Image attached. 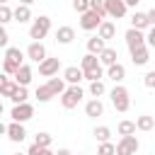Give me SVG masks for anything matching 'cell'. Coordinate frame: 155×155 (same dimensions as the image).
Segmentation results:
<instances>
[{"instance_id": "1", "label": "cell", "mask_w": 155, "mask_h": 155, "mask_svg": "<svg viewBox=\"0 0 155 155\" xmlns=\"http://www.w3.org/2000/svg\"><path fill=\"white\" fill-rule=\"evenodd\" d=\"M109 97H111V104H114V109L116 111H128V107H131V94H128V90L121 85V82H116L114 85V90L109 92Z\"/></svg>"}, {"instance_id": "2", "label": "cell", "mask_w": 155, "mask_h": 155, "mask_svg": "<svg viewBox=\"0 0 155 155\" xmlns=\"http://www.w3.org/2000/svg\"><path fill=\"white\" fill-rule=\"evenodd\" d=\"M82 97H85L82 87L80 85H70V87H65L61 92V104H63V109H75L82 102Z\"/></svg>"}, {"instance_id": "3", "label": "cell", "mask_w": 155, "mask_h": 155, "mask_svg": "<svg viewBox=\"0 0 155 155\" xmlns=\"http://www.w3.org/2000/svg\"><path fill=\"white\" fill-rule=\"evenodd\" d=\"M48 31H51V17L41 15V17H36V19H31V27H29V39L41 41Z\"/></svg>"}, {"instance_id": "4", "label": "cell", "mask_w": 155, "mask_h": 155, "mask_svg": "<svg viewBox=\"0 0 155 155\" xmlns=\"http://www.w3.org/2000/svg\"><path fill=\"white\" fill-rule=\"evenodd\" d=\"M138 148H140V143H138V138L133 133L131 136H121V140L114 145V155H136Z\"/></svg>"}, {"instance_id": "5", "label": "cell", "mask_w": 155, "mask_h": 155, "mask_svg": "<svg viewBox=\"0 0 155 155\" xmlns=\"http://www.w3.org/2000/svg\"><path fill=\"white\" fill-rule=\"evenodd\" d=\"M10 116H12V121H17V124H24V121H29V119L34 116V107H31L29 102L15 104V107H12V111H10Z\"/></svg>"}, {"instance_id": "6", "label": "cell", "mask_w": 155, "mask_h": 155, "mask_svg": "<svg viewBox=\"0 0 155 155\" xmlns=\"http://www.w3.org/2000/svg\"><path fill=\"white\" fill-rule=\"evenodd\" d=\"M126 5H124V0H104V12H107V17H114V19H121L124 15H126Z\"/></svg>"}, {"instance_id": "7", "label": "cell", "mask_w": 155, "mask_h": 155, "mask_svg": "<svg viewBox=\"0 0 155 155\" xmlns=\"http://www.w3.org/2000/svg\"><path fill=\"white\" fill-rule=\"evenodd\" d=\"M104 17H99L94 10H87V12H82L80 15V27L85 29V31H92V29H97L99 27V22H102Z\"/></svg>"}, {"instance_id": "8", "label": "cell", "mask_w": 155, "mask_h": 155, "mask_svg": "<svg viewBox=\"0 0 155 155\" xmlns=\"http://www.w3.org/2000/svg\"><path fill=\"white\" fill-rule=\"evenodd\" d=\"M58 68H61V61L58 58H44V61H39V75H44V78H53L56 73H58Z\"/></svg>"}, {"instance_id": "9", "label": "cell", "mask_w": 155, "mask_h": 155, "mask_svg": "<svg viewBox=\"0 0 155 155\" xmlns=\"http://www.w3.org/2000/svg\"><path fill=\"white\" fill-rule=\"evenodd\" d=\"M5 136L12 140V143H22L24 138H27V131H24V124H17V121H12V124H7V128H5Z\"/></svg>"}, {"instance_id": "10", "label": "cell", "mask_w": 155, "mask_h": 155, "mask_svg": "<svg viewBox=\"0 0 155 155\" xmlns=\"http://www.w3.org/2000/svg\"><path fill=\"white\" fill-rule=\"evenodd\" d=\"M126 46H128V51H133V48H138V46H145V34L140 31V29H128L126 31Z\"/></svg>"}, {"instance_id": "11", "label": "cell", "mask_w": 155, "mask_h": 155, "mask_svg": "<svg viewBox=\"0 0 155 155\" xmlns=\"http://www.w3.org/2000/svg\"><path fill=\"white\" fill-rule=\"evenodd\" d=\"M97 36H99V39H104V41L114 39V36H116V24H114L111 19H102V22H99V27H97Z\"/></svg>"}, {"instance_id": "12", "label": "cell", "mask_w": 155, "mask_h": 155, "mask_svg": "<svg viewBox=\"0 0 155 155\" xmlns=\"http://www.w3.org/2000/svg\"><path fill=\"white\" fill-rule=\"evenodd\" d=\"M27 58H31L34 63L44 61V58H46V46H44L41 41H31V44L27 46Z\"/></svg>"}, {"instance_id": "13", "label": "cell", "mask_w": 155, "mask_h": 155, "mask_svg": "<svg viewBox=\"0 0 155 155\" xmlns=\"http://www.w3.org/2000/svg\"><path fill=\"white\" fill-rule=\"evenodd\" d=\"M12 78H15V82H17L19 87H27V85L31 82V68H29L27 63H22V65L15 70V75H12Z\"/></svg>"}, {"instance_id": "14", "label": "cell", "mask_w": 155, "mask_h": 155, "mask_svg": "<svg viewBox=\"0 0 155 155\" xmlns=\"http://www.w3.org/2000/svg\"><path fill=\"white\" fill-rule=\"evenodd\" d=\"M85 114H87L90 119L102 116V114H104V104H102V99H99V97H92V99L85 104Z\"/></svg>"}, {"instance_id": "15", "label": "cell", "mask_w": 155, "mask_h": 155, "mask_svg": "<svg viewBox=\"0 0 155 155\" xmlns=\"http://www.w3.org/2000/svg\"><path fill=\"white\" fill-rule=\"evenodd\" d=\"M12 19L19 22V24L31 22V19H34V17H31V7H29V5H17V7L12 10Z\"/></svg>"}, {"instance_id": "16", "label": "cell", "mask_w": 155, "mask_h": 155, "mask_svg": "<svg viewBox=\"0 0 155 155\" xmlns=\"http://www.w3.org/2000/svg\"><path fill=\"white\" fill-rule=\"evenodd\" d=\"M73 39H75V29L73 27H58L56 29V41L58 44H63V46H68V44H73Z\"/></svg>"}, {"instance_id": "17", "label": "cell", "mask_w": 155, "mask_h": 155, "mask_svg": "<svg viewBox=\"0 0 155 155\" xmlns=\"http://www.w3.org/2000/svg\"><path fill=\"white\" fill-rule=\"evenodd\" d=\"M107 78H109V80H114V82H124V78H126V68L116 61V63L107 65Z\"/></svg>"}, {"instance_id": "18", "label": "cell", "mask_w": 155, "mask_h": 155, "mask_svg": "<svg viewBox=\"0 0 155 155\" xmlns=\"http://www.w3.org/2000/svg\"><path fill=\"white\" fill-rule=\"evenodd\" d=\"M131 61H133L136 65H145V63L150 61V48H148V46L133 48V51H131Z\"/></svg>"}, {"instance_id": "19", "label": "cell", "mask_w": 155, "mask_h": 155, "mask_svg": "<svg viewBox=\"0 0 155 155\" xmlns=\"http://www.w3.org/2000/svg\"><path fill=\"white\" fill-rule=\"evenodd\" d=\"M63 80H65L68 85H80V80H82V70H80L78 65H68V68L63 70Z\"/></svg>"}, {"instance_id": "20", "label": "cell", "mask_w": 155, "mask_h": 155, "mask_svg": "<svg viewBox=\"0 0 155 155\" xmlns=\"http://www.w3.org/2000/svg\"><path fill=\"white\" fill-rule=\"evenodd\" d=\"M116 58H119L116 48H109V46H104V48L99 51V56H97L99 65H111V63H116Z\"/></svg>"}, {"instance_id": "21", "label": "cell", "mask_w": 155, "mask_h": 155, "mask_svg": "<svg viewBox=\"0 0 155 155\" xmlns=\"http://www.w3.org/2000/svg\"><path fill=\"white\" fill-rule=\"evenodd\" d=\"M5 61H12V63L22 65V61H24L22 48H17V46H5Z\"/></svg>"}, {"instance_id": "22", "label": "cell", "mask_w": 155, "mask_h": 155, "mask_svg": "<svg viewBox=\"0 0 155 155\" xmlns=\"http://www.w3.org/2000/svg\"><path fill=\"white\" fill-rule=\"evenodd\" d=\"M131 27H133V29H140V31H143V29H148L150 24H148L145 12H138V10H136V12H133V17H131Z\"/></svg>"}, {"instance_id": "23", "label": "cell", "mask_w": 155, "mask_h": 155, "mask_svg": "<svg viewBox=\"0 0 155 155\" xmlns=\"http://www.w3.org/2000/svg\"><path fill=\"white\" fill-rule=\"evenodd\" d=\"M107 46V41L104 39H99V36H92V39H87V53H92V56H99V51Z\"/></svg>"}, {"instance_id": "24", "label": "cell", "mask_w": 155, "mask_h": 155, "mask_svg": "<svg viewBox=\"0 0 155 155\" xmlns=\"http://www.w3.org/2000/svg\"><path fill=\"white\" fill-rule=\"evenodd\" d=\"M133 124H136V128H138V131H153V126H155V119H153L150 114H143V116H138Z\"/></svg>"}, {"instance_id": "25", "label": "cell", "mask_w": 155, "mask_h": 155, "mask_svg": "<svg viewBox=\"0 0 155 155\" xmlns=\"http://www.w3.org/2000/svg\"><path fill=\"white\" fill-rule=\"evenodd\" d=\"M46 85H48V90H51V94H53V97H58V94L65 90V80H63V78H48V82H46Z\"/></svg>"}, {"instance_id": "26", "label": "cell", "mask_w": 155, "mask_h": 155, "mask_svg": "<svg viewBox=\"0 0 155 155\" xmlns=\"http://www.w3.org/2000/svg\"><path fill=\"white\" fill-rule=\"evenodd\" d=\"M92 136H94L97 143H104V140L111 138V128H109V126H97V128L92 131Z\"/></svg>"}, {"instance_id": "27", "label": "cell", "mask_w": 155, "mask_h": 155, "mask_svg": "<svg viewBox=\"0 0 155 155\" xmlns=\"http://www.w3.org/2000/svg\"><path fill=\"white\" fill-rule=\"evenodd\" d=\"M116 131H119V136H131V133H136V124L128 121V119H124V121H119Z\"/></svg>"}, {"instance_id": "28", "label": "cell", "mask_w": 155, "mask_h": 155, "mask_svg": "<svg viewBox=\"0 0 155 155\" xmlns=\"http://www.w3.org/2000/svg\"><path fill=\"white\" fill-rule=\"evenodd\" d=\"M102 75H104V70H102V65H97V68H90V70H82V80H102Z\"/></svg>"}, {"instance_id": "29", "label": "cell", "mask_w": 155, "mask_h": 155, "mask_svg": "<svg viewBox=\"0 0 155 155\" xmlns=\"http://www.w3.org/2000/svg\"><path fill=\"white\" fill-rule=\"evenodd\" d=\"M10 99H12V104H22V102H27V99H29L27 87H19V85H17V90L12 92V97H10Z\"/></svg>"}, {"instance_id": "30", "label": "cell", "mask_w": 155, "mask_h": 155, "mask_svg": "<svg viewBox=\"0 0 155 155\" xmlns=\"http://www.w3.org/2000/svg\"><path fill=\"white\" fill-rule=\"evenodd\" d=\"M97 65H99V61H97V56H92V53L82 56V61H80V70H90V68H97Z\"/></svg>"}, {"instance_id": "31", "label": "cell", "mask_w": 155, "mask_h": 155, "mask_svg": "<svg viewBox=\"0 0 155 155\" xmlns=\"http://www.w3.org/2000/svg\"><path fill=\"white\" fill-rule=\"evenodd\" d=\"M104 92H107V87H104L102 80H92V82H90V94H92V97H102Z\"/></svg>"}, {"instance_id": "32", "label": "cell", "mask_w": 155, "mask_h": 155, "mask_svg": "<svg viewBox=\"0 0 155 155\" xmlns=\"http://www.w3.org/2000/svg\"><path fill=\"white\" fill-rule=\"evenodd\" d=\"M34 97L39 99V102H48L53 94H51V90H48V85H39L36 87V92H34Z\"/></svg>"}, {"instance_id": "33", "label": "cell", "mask_w": 155, "mask_h": 155, "mask_svg": "<svg viewBox=\"0 0 155 155\" xmlns=\"http://www.w3.org/2000/svg\"><path fill=\"white\" fill-rule=\"evenodd\" d=\"M51 133H46V131H41V133H36V138H34V143L39 145V148H51Z\"/></svg>"}, {"instance_id": "34", "label": "cell", "mask_w": 155, "mask_h": 155, "mask_svg": "<svg viewBox=\"0 0 155 155\" xmlns=\"http://www.w3.org/2000/svg\"><path fill=\"white\" fill-rule=\"evenodd\" d=\"M17 90V82L15 80H5L0 85V97H12V92Z\"/></svg>"}, {"instance_id": "35", "label": "cell", "mask_w": 155, "mask_h": 155, "mask_svg": "<svg viewBox=\"0 0 155 155\" xmlns=\"http://www.w3.org/2000/svg\"><path fill=\"white\" fill-rule=\"evenodd\" d=\"M27 155H53V150L51 148H39L36 143H31L29 150H27Z\"/></svg>"}, {"instance_id": "36", "label": "cell", "mask_w": 155, "mask_h": 155, "mask_svg": "<svg viewBox=\"0 0 155 155\" xmlns=\"http://www.w3.org/2000/svg\"><path fill=\"white\" fill-rule=\"evenodd\" d=\"M97 155H114V143H111V140H104V143H99V148H97Z\"/></svg>"}, {"instance_id": "37", "label": "cell", "mask_w": 155, "mask_h": 155, "mask_svg": "<svg viewBox=\"0 0 155 155\" xmlns=\"http://www.w3.org/2000/svg\"><path fill=\"white\" fill-rule=\"evenodd\" d=\"M90 10H94L99 17H107V12H104V0H90Z\"/></svg>"}, {"instance_id": "38", "label": "cell", "mask_w": 155, "mask_h": 155, "mask_svg": "<svg viewBox=\"0 0 155 155\" xmlns=\"http://www.w3.org/2000/svg\"><path fill=\"white\" fill-rule=\"evenodd\" d=\"M7 22H12V10L7 5H0V24H7Z\"/></svg>"}, {"instance_id": "39", "label": "cell", "mask_w": 155, "mask_h": 155, "mask_svg": "<svg viewBox=\"0 0 155 155\" xmlns=\"http://www.w3.org/2000/svg\"><path fill=\"white\" fill-rule=\"evenodd\" d=\"M73 10L80 12V15L87 12V10H90V0H73Z\"/></svg>"}, {"instance_id": "40", "label": "cell", "mask_w": 155, "mask_h": 155, "mask_svg": "<svg viewBox=\"0 0 155 155\" xmlns=\"http://www.w3.org/2000/svg\"><path fill=\"white\" fill-rule=\"evenodd\" d=\"M17 68H19L17 63H12V61H2V73H5V75H15Z\"/></svg>"}, {"instance_id": "41", "label": "cell", "mask_w": 155, "mask_h": 155, "mask_svg": "<svg viewBox=\"0 0 155 155\" xmlns=\"http://www.w3.org/2000/svg\"><path fill=\"white\" fill-rule=\"evenodd\" d=\"M143 82H145V87H155V70H148L145 75H143Z\"/></svg>"}, {"instance_id": "42", "label": "cell", "mask_w": 155, "mask_h": 155, "mask_svg": "<svg viewBox=\"0 0 155 155\" xmlns=\"http://www.w3.org/2000/svg\"><path fill=\"white\" fill-rule=\"evenodd\" d=\"M5 46H10V36H7L5 24H0V48H5Z\"/></svg>"}, {"instance_id": "43", "label": "cell", "mask_w": 155, "mask_h": 155, "mask_svg": "<svg viewBox=\"0 0 155 155\" xmlns=\"http://www.w3.org/2000/svg\"><path fill=\"white\" fill-rule=\"evenodd\" d=\"M148 29H150V31L145 34V46L150 48V46H155V27H148Z\"/></svg>"}, {"instance_id": "44", "label": "cell", "mask_w": 155, "mask_h": 155, "mask_svg": "<svg viewBox=\"0 0 155 155\" xmlns=\"http://www.w3.org/2000/svg\"><path fill=\"white\" fill-rule=\"evenodd\" d=\"M145 17H148V24H150V27H155V7H153V10H148V12H145Z\"/></svg>"}, {"instance_id": "45", "label": "cell", "mask_w": 155, "mask_h": 155, "mask_svg": "<svg viewBox=\"0 0 155 155\" xmlns=\"http://www.w3.org/2000/svg\"><path fill=\"white\" fill-rule=\"evenodd\" d=\"M138 2H140V0H124V5H126V7H136Z\"/></svg>"}, {"instance_id": "46", "label": "cell", "mask_w": 155, "mask_h": 155, "mask_svg": "<svg viewBox=\"0 0 155 155\" xmlns=\"http://www.w3.org/2000/svg\"><path fill=\"white\" fill-rule=\"evenodd\" d=\"M53 155H73V153H70L68 148H61V150H58V153H53Z\"/></svg>"}, {"instance_id": "47", "label": "cell", "mask_w": 155, "mask_h": 155, "mask_svg": "<svg viewBox=\"0 0 155 155\" xmlns=\"http://www.w3.org/2000/svg\"><path fill=\"white\" fill-rule=\"evenodd\" d=\"M34 2H36V0H19V5H29V7H31Z\"/></svg>"}, {"instance_id": "48", "label": "cell", "mask_w": 155, "mask_h": 155, "mask_svg": "<svg viewBox=\"0 0 155 155\" xmlns=\"http://www.w3.org/2000/svg\"><path fill=\"white\" fill-rule=\"evenodd\" d=\"M5 80H10V78H7V75H5V73H0V85H2V82H5Z\"/></svg>"}, {"instance_id": "49", "label": "cell", "mask_w": 155, "mask_h": 155, "mask_svg": "<svg viewBox=\"0 0 155 155\" xmlns=\"http://www.w3.org/2000/svg\"><path fill=\"white\" fill-rule=\"evenodd\" d=\"M5 128H7V126H5L2 121H0V136H5Z\"/></svg>"}, {"instance_id": "50", "label": "cell", "mask_w": 155, "mask_h": 155, "mask_svg": "<svg viewBox=\"0 0 155 155\" xmlns=\"http://www.w3.org/2000/svg\"><path fill=\"white\" fill-rule=\"evenodd\" d=\"M0 5H7V0H0Z\"/></svg>"}, {"instance_id": "51", "label": "cell", "mask_w": 155, "mask_h": 155, "mask_svg": "<svg viewBox=\"0 0 155 155\" xmlns=\"http://www.w3.org/2000/svg\"><path fill=\"white\" fill-rule=\"evenodd\" d=\"M15 155H27V153H15Z\"/></svg>"}, {"instance_id": "52", "label": "cell", "mask_w": 155, "mask_h": 155, "mask_svg": "<svg viewBox=\"0 0 155 155\" xmlns=\"http://www.w3.org/2000/svg\"><path fill=\"white\" fill-rule=\"evenodd\" d=\"M0 114H2V102H0Z\"/></svg>"}, {"instance_id": "53", "label": "cell", "mask_w": 155, "mask_h": 155, "mask_svg": "<svg viewBox=\"0 0 155 155\" xmlns=\"http://www.w3.org/2000/svg\"><path fill=\"white\" fill-rule=\"evenodd\" d=\"M80 155H82V153H80Z\"/></svg>"}]
</instances>
